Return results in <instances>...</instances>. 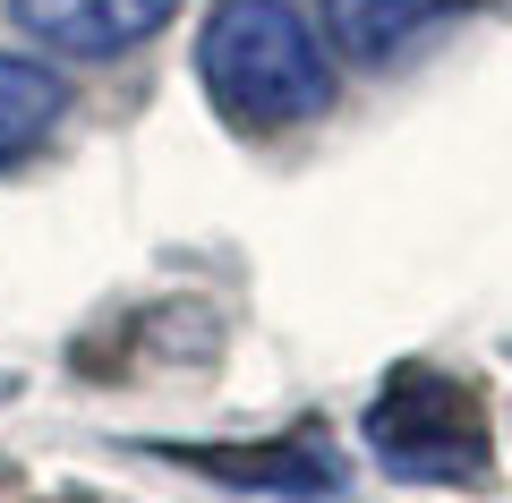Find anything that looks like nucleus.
Masks as SVG:
<instances>
[{
	"mask_svg": "<svg viewBox=\"0 0 512 503\" xmlns=\"http://www.w3.org/2000/svg\"><path fill=\"white\" fill-rule=\"evenodd\" d=\"M197 77L239 128H299L333 103V52L291 0H214L197 35Z\"/></svg>",
	"mask_w": 512,
	"mask_h": 503,
	"instance_id": "f257e3e1",
	"label": "nucleus"
},
{
	"mask_svg": "<svg viewBox=\"0 0 512 503\" xmlns=\"http://www.w3.org/2000/svg\"><path fill=\"white\" fill-rule=\"evenodd\" d=\"M367 452L410 486H478L487 478V410L444 367H393L367 410Z\"/></svg>",
	"mask_w": 512,
	"mask_h": 503,
	"instance_id": "f03ea898",
	"label": "nucleus"
},
{
	"mask_svg": "<svg viewBox=\"0 0 512 503\" xmlns=\"http://www.w3.org/2000/svg\"><path fill=\"white\" fill-rule=\"evenodd\" d=\"M9 9L35 43H52L69 60H120L180 18V0H9Z\"/></svg>",
	"mask_w": 512,
	"mask_h": 503,
	"instance_id": "7ed1b4c3",
	"label": "nucleus"
},
{
	"mask_svg": "<svg viewBox=\"0 0 512 503\" xmlns=\"http://www.w3.org/2000/svg\"><path fill=\"white\" fill-rule=\"evenodd\" d=\"M461 9L470 0H325V43L342 60H359V69H393Z\"/></svg>",
	"mask_w": 512,
	"mask_h": 503,
	"instance_id": "20e7f679",
	"label": "nucleus"
},
{
	"mask_svg": "<svg viewBox=\"0 0 512 503\" xmlns=\"http://www.w3.org/2000/svg\"><path fill=\"white\" fill-rule=\"evenodd\" d=\"M180 461H197L222 486H256V495H299V503L342 495V461L316 435H299V444H256V452H180Z\"/></svg>",
	"mask_w": 512,
	"mask_h": 503,
	"instance_id": "39448f33",
	"label": "nucleus"
},
{
	"mask_svg": "<svg viewBox=\"0 0 512 503\" xmlns=\"http://www.w3.org/2000/svg\"><path fill=\"white\" fill-rule=\"evenodd\" d=\"M60 111H69V86H60L52 60L0 52V162L35 154V145L60 128Z\"/></svg>",
	"mask_w": 512,
	"mask_h": 503,
	"instance_id": "423d86ee",
	"label": "nucleus"
}]
</instances>
